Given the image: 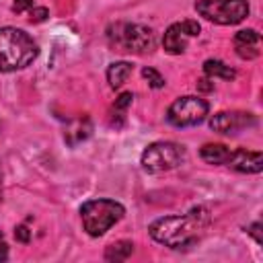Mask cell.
<instances>
[{"label": "cell", "mask_w": 263, "mask_h": 263, "mask_svg": "<svg viewBox=\"0 0 263 263\" xmlns=\"http://www.w3.org/2000/svg\"><path fill=\"white\" fill-rule=\"evenodd\" d=\"M107 39L113 51L119 53H150L156 45V35L150 27L138 23H115L107 29Z\"/></svg>", "instance_id": "obj_3"}, {"label": "cell", "mask_w": 263, "mask_h": 263, "mask_svg": "<svg viewBox=\"0 0 263 263\" xmlns=\"http://www.w3.org/2000/svg\"><path fill=\"white\" fill-rule=\"evenodd\" d=\"M35 6V0H14L12 2V12H25Z\"/></svg>", "instance_id": "obj_20"}, {"label": "cell", "mask_w": 263, "mask_h": 263, "mask_svg": "<svg viewBox=\"0 0 263 263\" xmlns=\"http://www.w3.org/2000/svg\"><path fill=\"white\" fill-rule=\"evenodd\" d=\"M125 214V208L115 199H88L80 205V220L88 236H103Z\"/></svg>", "instance_id": "obj_4"}, {"label": "cell", "mask_w": 263, "mask_h": 263, "mask_svg": "<svg viewBox=\"0 0 263 263\" xmlns=\"http://www.w3.org/2000/svg\"><path fill=\"white\" fill-rule=\"evenodd\" d=\"M259 43L261 35L255 29H242L234 35V49L236 55L242 60H255L259 55Z\"/></svg>", "instance_id": "obj_11"}, {"label": "cell", "mask_w": 263, "mask_h": 263, "mask_svg": "<svg viewBox=\"0 0 263 263\" xmlns=\"http://www.w3.org/2000/svg\"><path fill=\"white\" fill-rule=\"evenodd\" d=\"M47 16H49V10L45 6H33L29 10V21L31 23H43Z\"/></svg>", "instance_id": "obj_19"}, {"label": "cell", "mask_w": 263, "mask_h": 263, "mask_svg": "<svg viewBox=\"0 0 263 263\" xmlns=\"http://www.w3.org/2000/svg\"><path fill=\"white\" fill-rule=\"evenodd\" d=\"M197 14L216 25H238L249 16L247 0H197Z\"/></svg>", "instance_id": "obj_6"}, {"label": "cell", "mask_w": 263, "mask_h": 263, "mask_svg": "<svg viewBox=\"0 0 263 263\" xmlns=\"http://www.w3.org/2000/svg\"><path fill=\"white\" fill-rule=\"evenodd\" d=\"M201 31L199 23L197 21H181V23H173L166 31H164V37H162V47L164 51H168L171 55H179L185 51L187 47V41L191 37H197Z\"/></svg>", "instance_id": "obj_8"}, {"label": "cell", "mask_w": 263, "mask_h": 263, "mask_svg": "<svg viewBox=\"0 0 263 263\" xmlns=\"http://www.w3.org/2000/svg\"><path fill=\"white\" fill-rule=\"evenodd\" d=\"M208 224H210L208 210L197 205V208L189 210L185 216H164V218L154 220L150 224L148 232L156 242H160L168 249L181 251V249L193 247L199 240V236Z\"/></svg>", "instance_id": "obj_1"}, {"label": "cell", "mask_w": 263, "mask_h": 263, "mask_svg": "<svg viewBox=\"0 0 263 263\" xmlns=\"http://www.w3.org/2000/svg\"><path fill=\"white\" fill-rule=\"evenodd\" d=\"M132 253H134L132 240H117L105 249V259L107 261H125L127 257H132Z\"/></svg>", "instance_id": "obj_16"}, {"label": "cell", "mask_w": 263, "mask_h": 263, "mask_svg": "<svg viewBox=\"0 0 263 263\" xmlns=\"http://www.w3.org/2000/svg\"><path fill=\"white\" fill-rule=\"evenodd\" d=\"M210 111V105L205 99L195 97V95H185L179 97L166 111V121L175 127H191L197 125L205 119Z\"/></svg>", "instance_id": "obj_7"}, {"label": "cell", "mask_w": 263, "mask_h": 263, "mask_svg": "<svg viewBox=\"0 0 263 263\" xmlns=\"http://www.w3.org/2000/svg\"><path fill=\"white\" fill-rule=\"evenodd\" d=\"M226 166L238 173L255 175L263 171V154L257 150H247V148H236L230 150V156L226 160Z\"/></svg>", "instance_id": "obj_10"}, {"label": "cell", "mask_w": 263, "mask_h": 263, "mask_svg": "<svg viewBox=\"0 0 263 263\" xmlns=\"http://www.w3.org/2000/svg\"><path fill=\"white\" fill-rule=\"evenodd\" d=\"M132 72H134V66L129 62H123L121 60V62L109 64V68H107V82H109V86L111 88L123 86L127 82V78L132 76Z\"/></svg>", "instance_id": "obj_12"}, {"label": "cell", "mask_w": 263, "mask_h": 263, "mask_svg": "<svg viewBox=\"0 0 263 263\" xmlns=\"http://www.w3.org/2000/svg\"><path fill=\"white\" fill-rule=\"evenodd\" d=\"M253 125H257V117L247 111H220L210 119V127L216 134H224V136L238 134Z\"/></svg>", "instance_id": "obj_9"}, {"label": "cell", "mask_w": 263, "mask_h": 263, "mask_svg": "<svg viewBox=\"0 0 263 263\" xmlns=\"http://www.w3.org/2000/svg\"><path fill=\"white\" fill-rule=\"evenodd\" d=\"M39 53L29 33L16 27H0V72H16L27 68Z\"/></svg>", "instance_id": "obj_2"}, {"label": "cell", "mask_w": 263, "mask_h": 263, "mask_svg": "<svg viewBox=\"0 0 263 263\" xmlns=\"http://www.w3.org/2000/svg\"><path fill=\"white\" fill-rule=\"evenodd\" d=\"M259 230H261V224H259V222H255V224H251V226L247 228V232L255 238L257 245H261V232H259Z\"/></svg>", "instance_id": "obj_22"}, {"label": "cell", "mask_w": 263, "mask_h": 263, "mask_svg": "<svg viewBox=\"0 0 263 263\" xmlns=\"http://www.w3.org/2000/svg\"><path fill=\"white\" fill-rule=\"evenodd\" d=\"M142 76L148 80V84H150L152 88H162V86L166 84V82H164V78H162V74H160V72H156L154 68H148V66H146V68L142 70Z\"/></svg>", "instance_id": "obj_18"}, {"label": "cell", "mask_w": 263, "mask_h": 263, "mask_svg": "<svg viewBox=\"0 0 263 263\" xmlns=\"http://www.w3.org/2000/svg\"><path fill=\"white\" fill-rule=\"evenodd\" d=\"M199 156L208 164H226L230 156V148L224 144H203L199 150Z\"/></svg>", "instance_id": "obj_13"}, {"label": "cell", "mask_w": 263, "mask_h": 263, "mask_svg": "<svg viewBox=\"0 0 263 263\" xmlns=\"http://www.w3.org/2000/svg\"><path fill=\"white\" fill-rule=\"evenodd\" d=\"M132 101H134V95H132V92H121V95L115 99L111 117H119V121L123 123V113H125V109L132 105Z\"/></svg>", "instance_id": "obj_17"}, {"label": "cell", "mask_w": 263, "mask_h": 263, "mask_svg": "<svg viewBox=\"0 0 263 263\" xmlns=\"http://www.w3.org/2000/svg\"><path fill=\"white\" fill-rule=\"evenodd\" d=\"M187 150L177 142H152L140 158V164L148 173H164L185 162Z\"/></svg>", "instance_id": "obj_5"}, {"label": "cell", "mask_w": 263, "mask_h": 263, "mask_svg": "<svg viewBox=\"0 0 263 263\" xmlns=\"http://www.w3.org/2000/svg\"><path fill=\"white\" fill-rule=\"evenodd\" d=\"M90 132H92L90 119H88V117H80V119H76V121L70 125V129L66 132V142H68L70 146H76L78 142L86 140V138L90 136Z\"/></svg>", "instance_id": "obj_15"}, {"label": "cell", "mask_w": 263, "mask_h": 263, "mask_svg": "<svg viewBox=\"0 0 263 263\" xmlns=\"http://www.w3.org/2000/svg\"><path fill=\"white\" fill-rule=\"evenodd\" d=\"M203 72L208 78H222V80H234L236 78V70L230 68L228 64L220 62V60H205Z\"/></svg>", "instance_id": "obj_14"}, {"label": "cell", "mask_w": 263, "mask_h": 263, "mask_svg": "<svg viewBox=\"0 0 263 263\" xmlns=\"http://www.w3.org/2000/svg\"><path fill=\"white\" fill-rule=\"evenodd\" d=\"M197 86H199V90H205V92L214 90V82H212V78H201V80H197Z\"/></svg>", "instance_id": "obj_23"}, {"label": "cell", "mask_w": 263, "mask_h": 263, "mask_svg": "<svg viewBox=\"0 0 263 263\" xmlns=\"http://www.w3.org/2000/svg\"><path fill=\"white\" fill-rule=\"evenodd\" d=\"M6 257H8V249H6V245L2 242V245H0V261H4Z\"/></svg>", "instance_id": "obj_24"}, {"label": "cell", "mask_w": 263, "mask_h": 263, "mask_svg": "<svg viewBox=\"0 0 263 263\" xmlns=\"http://www.w3.org/2000/svg\"><path fill=\"white\" fill-rule=\"evenodd\" d=\"M14 238H16L18 242H29V240H31V230H29L27 226H16V228H14Z\"/></svg>", "instance_id": "obj_21"}]
</instances>
